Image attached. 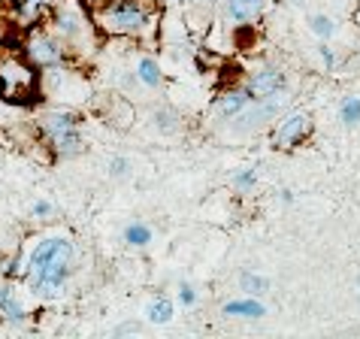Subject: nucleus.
Masks as SVG:
<instances>
[{"mask_svg": "<svg viewBox=\"0 0 360 339\" xmlns=\"http://www.w3.org/2000/svg\"><path fill=\"white\" fill-rule=\"evenodd\" d=\"M243 85L252 91V97H269V94H282L288 91V73L278 64H257L245 73Z\"/></svg>", "mask_w": 360, "mask_h": 339, "instance_id": "9d476101", "label": "nucleus"}, {"mask_svg": "<svg viewBox=\"0 0 360 339\" xmlns=\"http://www.w3.org/2000/svg\"><path fill=\"white\" fill-rule=\"evenodd\" d=\"M18 52H22L27 61H31V67L39 70V73H46V70H55V67H67L70 61H73L70 49L61 43V37H58L46 22H37V25L22 27Z\"/></svg>", "mask_w": 360, "mask_h": 339, "instance_id": "423d86ee", "label": "nucleus"}, {"mask_svg": "<svg viewBox=\"0 0 360 339\" xmlns=\"http://www.w3.org/2000/svg\"><path fill=\"white\" fill-rule=\"evenodd\" d=\"M152 239H155V231H152V224L148 222H131V224H124V231H122V243L127 248H146V245H152Z\"/></svg>", "mask_w": 360, "mask_h": 339, "instance_id": "6ab92c4d", "label": "nucleus"}, {"mask_svg": "<svg viewBox=\"0 0 360 339\" xmlns=\"http://www.w3.org/2000/svg\"><path fill=\"white\" fill-rule=\"evenodd\" d=\"M46 25L61 37V43L70 49L73 61L76 58H88L91 52H97L100 43H103V37H100L94 18L88 15L76 0H58L55 9L46 18Z\"/></svg>", "mask_w": 360, "mask_h": 339, "instance_id": "20e7f679", "label": "nucleus"}, {"mask_svg": "<svg viewBox=\"0 0 360 339\" xmlns=\"http://www.w3.org/2000/svg\"><path fill=\"white\" fill-rule=\"evenodd\" d=\"M94 109L109 127H115V131H131L134 122H136V106L131 103V97H124L118 91L94 94Z\"/></svg>", "mask_w": 360, "mask_h": 339, "instance_id": "1a4fd4ad", "label": "nucleus"}, {"mask_svg": "<svg viewBox=\"0 0 360 339\" xmlns=\"http://www.w3.org/2000/svg\"><path fill=\"white\" fill-rule=\"evenodd\" d=\"M255 97H252V91L243 85V82H233V85H227L224 91H218L215 94V101H212V113H215V118L218 122H230L233 115H239L243 109L252 103Z\"/></svg>", "mask_w": 360, "mask_h": 339, "instance_id": "ddd939ff", "label": "nucleus"}, {"mask_svg": "<svg viewBox=\"0 0 360 339\" xmlns=\"http://www.w3.org/2000/svg\"><path fill=\"white\" fill-rule=\"evenodd\" d=\"M39 146H46L58 161H73L88 148L85 143V115L73 106H46L34 118Z\"/></svg>", "mask_w": 360, "mask_h": 339, "instance_id": "7ed1b4c3", "label": "nucleus"}, {"mask_svg": "<svg viewBox=\"0 0 360 339\" xmlns=\"http://www.w3.org/2000/svg\"><path fill=\"white\" fill-rule=\"evenodd\" d=\"M288 109V97L282 94H269V97H257V101L248 103L243 113L233 115L227 122V131L233 136H252L257 131H264L266 124H273L278 115Z\"/></svg>", "mask_w": 360, "mask_h": 339, "instance_id": "0eeeda50", "label": "nucleus"}, {"mask_svg": "<svg viewBox=\"0 0 360 339\" xmlns=\"http://www.w3.org/2000/svg\"><path fill=\"white\" fill-rule=\"evenodd\" d=\"M239 291L243 294H252V297H264L269 291V279L255 273V270H243L239 273Z\"/></svg>", "mask_w": 360, "mask_h": 339, "instance_id": "4be33fe9", "label": "nucleus"}, {"mask_svg": "<svg viewBox=\"0 0 360 339\" xmlns=\"http://www.w3.org/2000/svg\"><path fill=\"white\" fill-rule=\"evenodd\" d=\"M103 39H136L146 43L161 27V13L152 0H106L91 13Z\"/></svg>", "mask_w": 360, "mask_h": 339, "instance_id": "f03ea898", "label": "nucleus"}, {"mask_svg": "<svg viewBox=\"0 0 360 339\" xmlns=\"http://www.w3.org/2000/svg\"><path fill=\"white\" fill-rule=\"evenodd\" d=\"M357 291H360V276H357Z\"/></svg>", "mask_w": 360, "mask_h": 339, "instance_id": "c9c22d12", "label": "nucleus"}, {"mask_svg": "<svg viewBox=\"0 0 360 339\" xmlns=\"http://www.w3.org/2000/svg\"><path fill=\"white\" fill-rule=\"evenodd\" d=\"M106 167H109V176H112V179H127L134 173V161L127 155H112Z\"/></svg>", "mask_w": 360, "mask_h": 339, "instance_id": "a878e982", "label": "nucleus"}, {"mask_svg": "<svg viewBox=\"0 0 360 339\" xmlns=\"http://www.w3.org/2000/svg\"><path fill=\"white\" fill-rule=\"evenodd\" d=\"M221 315L224 318H239V321H261L266 315V306L261 297L252 294H239V297H227L221 303Z\"/></svg>", "mask_w": 360, "mask_h": 339, "instance_id": "dca6fc26", "label": "nucleus"}, {"mask_svg": "<svg viewBox=\"0 0 360 339\" xmlns=\"http://www.w3.org/2000/svg\"><path fill=\"white\" fill-rule=\"evenodd\" d=\"M55 4L58 0H13V4H9V18H13L18 27L46 22L49 13L55 9Z\"/></svg>", "mask_w": 360, "mask_h": 339, "instance_id": "2eb2a0df", "label": "nucleus"}, {"mask_svg": "<svg viewBox=\"0 0 360 339\" xmlns=\"http://www.w3.org/2000/svg\"><path fill=\"white\" fill-rule=\"evenodd\" d=\"M4 279H6V282H22V279H25V255L22 252H15V255L6 257Z\"/></svg>", "mask_w": 360, "mask_h": 339, "instance_id": "b1692460", "label": "nucleus"}, {"mask_svg": "<svg viewBox=\"0 0 360 339\" xmlns=\"http://www.w3.org/2000/svg\"><path fill=\"white\" fill-rule=\"evenodd\" d=\"M164 6H179L185 13H194V9H212L218 0H161Z\"/></svg>", "mask_w": 360, "mask_h": 339, "instance_id": "cd10ccee", "label": "nucleus"}, {"mask_svg": "<svg viewBox=\"0 0 360 339\" xmlns=\"http://www.w3.org/2000/svg\"><path fill=\"white\" fill-rule=\"evenodd\" d=\"M276 200L282 203V206H294V200H297V197H294V191H291V188H278V191H276Z\"/></svg>", "mask_w": 360, "mask_h": 339, "instance_id": "2f4dec72", "label": "nucleus"}, {"mask_svg": "<svg viewBox=\"0 0 360 339\" xmlns=\"http://www.w3.org/2000/svg\"><path fill=\"white\" fill-rule=\"evenodd\" d=\"M318 58H321V64L327 73H336L339 67H342V58H339V49H333L330 43H324L321 39V46H318Z\"/></svg>", "mask_w": 360, "mask_h": 339, "instance_id": "393cba45", "label": "nucleus"}, {"mask_svg": "<svg viewBox=\"0 0 360 339\" xmlns=\"http://www.w3.org/2000/svg\"><path fill=\"white\" fill-rule=\"evenodd\" d=\"M34 318L31 306L25 300V291L18 282H4L0 285V321L9 327H25Z\"/></svg>", "mask_w": 360, "mask_h": 339, "instance_id": "9b49d317", "label": "nucleus"}, {"mask_svg": "<svg viewBox=\"0 0 360 339\" xmlns=\"http://www.w3.org/2000/svg\"><path fill=\"white\" fill-rule=\"evenodd\" d=\"M25 288L39 300H58L76 270V239L70 234H43L25 248Z\"/></svg>", "mask_w": 360, "mask_h": 339, "instance_id": "f257e3e1", "label": "nucleus"}, {"mask_svg": "<svg viewBox=\"0 0 360 339\" xmlns=\"http://www.w3.org/2000/svg\"><path fill=\"white\" fill-rule=\"evenodd\" d=\"M9 31H13V18H9L6 9H0V49H4V43H6Z\"/></svg>", "mask_w": 360, "mask_h": 339, "instance_id": "c756f323", "label": "nucleus"}, {"mask_svg": "<svg viewBox=\"0 0 360 339\" xmlns=\"http://www.w3.org/2000/svg\"><path fill=\"white\" fill-rule=\"evenodd\" d=\"M52 215H55V203L52 200H34V206H31L34 222H49Z\"/></svg>", "mask_w": 360, "mask_h": 339, "instance_id": "c85d7f7f", "label": "nucleus"}, {"mask_svg": "<svg viewBox=\"0 0 360 339\" xmlns=\"http://www.w3.org/2000/svg\"><path fill=\"white\" fill-rule=\"evenodd\" d=\"M9 4H13V0H0V9H9Z\"/></svg>", "mask_w": 360, "mask_h": 339, "instance_id": "72a5a7b5", "label": "nucleus"}, {"mask_svg": "<svg viewBox=\"0 0 360 339\" xmlns=\"http://www.w3.org/2000/svg\"><path fill=\"white\" fill-rule=\"evenodd\" d=\"M182 122H185V118L179 115V109H173V106H155L152 109V127L161 136L182 134Z\"/></svg>", "mask_w": 360, "mask_h": 339, "instance_id": "f3484780", "label": "nucleus"}, {"mask_svg": "<svg viewBox=\"0 0 360 339\" xmlns=\"http://www.w3.org/2000/svg\"><path fill=\"white\" fill-rule=\"evenodd\" d=\"M176 318V303L169 300V297H152L146 306V321L148 324H155V327H167L169 321Z\"/></svg>", "mask_w": 360, "mask_h": 339, "instance_id": "a211bd4d", "label": "nucleus"}, {"mask_svg": "<svg viewBox=\"0 0 360 339\" xmlns=\"http://www.w3.org/2000/svg\"><path fill=\"white\" fill-rule=\"evenodd\" d=\"M354 22H357V27H360V6H357V13H354Z\"/></svg>", "mask_w": 360, "mask_h": 339, "instance_id": "f704fd0d", "label": "nucleus"}, {"mask_svg": "<svg viewBox=\"0 0 360 339\" xmlns=\"http://www.w3.org/2000/svg\"><path fill=\"white\" fill-rule=\"evenodd\" d=\"M127 333H143V324H139V321H127V324H122V327H115V331H112V336H127Z\"/></svg>", "mask_w": 360, "mask_h": 339, "instance_id": "7c9ffc66", "label": "nucleus"}, {"mask_svg": "<svg viewBox=\"0 0 360 339\" xmlns=\"http://www.w3.org/2000/svg\"><path fill=\"white\" fill-rule=\"evenodd\" d=\"M257 179H261V167H243V170H236L233 179H230V188L239 194H248L252 188H257Z\"/></svg>", "mask_w": 360, "mask_h": 339, "instance_id": "5701e85b", "label": "nucleus"}, {"mask_svg": "<svg viewBox=\"0 0 360 339\" xmlns=\"http://www.w3.org/2000/svg\"><path fill=\"white\" fill-rule=\"evenodd\" d=\"M39 94V70L31 67V61L18 49L4 46L0 49V101L27 106Z\"/></svg>", "mask_w": 360, "mask_h": 339, "instance_id": "39448f33", "label": "nucleus"}, {"mask_svg": "<svg viewBox=\"0 0 360 339\" xmlns=\"http://www.w3.org/2000/svg\"><path fill=\"white\" fill-rule=\"evenodd\" d=\"M339 122L345 127H360V94H345L336 106Z\"/></svg>", "mask_w": 360, "mask_h": 339, "instance_id": "412c9836", "label": "nucleus"}, {"mask_svg": "<svg viewBox=\"0 0 360 339\" xmlns=\"http://www.w3.org/2000/svg\"><path fill=\"white\" fill-rule=\"evenodd\" d=\"M131 73H134L136 88H143V91H148V94L161 91L164 82H167L164 67H161V61H158L155 55H136L134 64H131Z\"/></svg>", "mask_w": 360, "mask_h": 339, "instance_id": "4468645a", "label": "nucleus"}, {"mask_svg": "<svg viewBox=\"0 0 360 339\" xmlns=\"http://www.w3.org/2000/svg\"><path fill=\"white\" fill-rule=\"evenodd\" d=\"M306 25H309V31H312L318 39H324V43H330V39L339 34V22L333 15H327V13H312Z\"/></svg>", "mask_w": 360, "mask_h": 339, "instance_id": "aec40b11", "label": "nucleus"}, {"mask_svg": "<svg viewBox=\"0 0 360 339\" xmlns=\"http://www.w3.org/2000/svg\"><path fill=\"white\" fill-rule=\"evenodd\" d=\"M273 0H218L221 18L230 27H252L266 15Z\"/></svg>", "mask_w": 360, "mask_h": 339, "instance_id": "f8f14e48", "label": "nucleus"}, {"mask_svg": "<svg viewBox=\"0 0 360 339\" xmlns=\"http://www.w3.org/2000/svg\"><path fill=\"white\" fill-rule=\"evenodd\" d=\"M176 300H179V306L194 309L197 300H200V294H197V288H194L191 282H179V285H176Z\"/></svg>", "mask_w": 360, "mask_h": 339, "instance_id": "bb28decb", "label": "nucleus"}, {"mask_svg": "<svg viewBox=\"0 0 360 339\" xmlns=\"http://www.w3.org/2000/svg\"><path fill=\"white\" fill-rule=\"evenodd\" d=\"M312 134H315L312 113H306V109H285V113L273 122L269 146H273L276 152H294V148L303 146Z\"/></svg>", "mask_w": 360, "mask_h": 339, "instance_id": "6e6552de", "label": "nucleus"}, {"mask_svg": "<svg viewBox=\"0 0 360 339\" xmlns=\"http://www.w3.org/2000/svg\"><path fill=\"white\" fill-rule=\"evenodd\" d=\"M76 4H79V6H82V9H85V13H88V15H91V13H97V9H100V6H103V4H106V0H76Z\"/></svg>", "mask_w": 360, "mask_h": 339, "instance_id": "473e14b6", "label": "nucleus"}]
</instances>
